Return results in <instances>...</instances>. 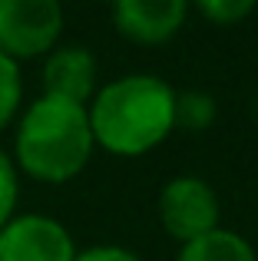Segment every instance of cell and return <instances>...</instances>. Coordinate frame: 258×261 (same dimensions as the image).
I'll return each mask as SVG.
<instances>
[{
	"label": "cell",
	"mask_w": 258,
	"mask_h": 261,
	"mask_svg": "<svg viewBox=\"0 0 258 261\" xmlns=\"http://www.w3.org/2000/svg\"><path fill=\"white\" fill-rule=\"evenodd\" d=\"M86 116L96 149L136 159L175 133V89L156 73H126L96 89Z\"/></svg>",
	"instance_id": "1"
},
{
	"label": "cell",
	"mask_w": 258,
	"mask_h": 261,
	"mask_svg": "<svg viewBox=\"0 0 258 261\" xmlns=\"http://www.w3.org/2000/svg\"><path fill=\"white\" fill-rule=\"evenodd\" d=\"M23 109V73L13 60L0 53V133L10 126Z\"/></svg>",
	"instance_id": "10"
},
{
	"label": "cell",
	"mask_w": 258,
	"mask_h": 261,
	"mask_svg": "<svg viewBox=\"0 0 258 261\" xmlns=\"http://www.w3.org/2000/svg\"><path fill=\"white\" fill-rule=\"evenodd\" d=\"M17 202H20V172L13 166L10 152L0 146V228L17 215Z\"/></svg>",
	"instance_id": "11"
},
{
	"label": "cell",
	"mask_w": 258,
	"mask_h": 261,
	"mask_svg": "<svg viewBox=\"0 0 258 261\" xmlns=\"http://www.w3.org/2000/svg\"><path fill=\"white\" fill-rule=\"evenodd\" d=\"M175 261H258L252 242L232 228H215L195 242L182 245Z\"/></svg>",
	"instance_id": "8"
},
{
	"label": "cell",
	"mask_w": 258,
	"mask_h": 261,
	"mask_svg": "<svg viewBox=\"0 0 258 261\" xmlns=\"http://www.w3.org/2000/svg\"><path fill=\"white\" fill-rule=\"evenodd\" d=\"M73 261H142L136 251L123 248V245H93V248L76 251Z\"/></svg>",
	"instance_id": "13"
},
{
	"label": "cell",
	"mask_w": 258,
	"mask_h": 261,
	"mask_svg": "<svg viewBox=\"0 0 258 261\" xmlns=\"http://www.w3.org/2000/svg\"><path fill=\"white\" fill-rule=\"evenodd\" d=\"M252 13H255L252 0H202L199 4V17H205L215 27H235Z\"/></svg>",
	"instance_id": "12"
},
{
	"label": "cell",
	"mask_w": 258,
	"mask_h": 261,
	"mask_svg": "<svg viewBox=\"0 0 258 261\" xmlns=\"http://www.w3.org/2000/svg\"><path fill=\"white\" fill-rule=\"evenodd\" d=\"M63 37V7L57 0H0V53L13 63L46 57Z\"/></svg>",
	"instance_id": "3"
},
{
	"label": "cell",
	"mask_w": 258,
	"mask_h": 261,
	"mask_svg": "<svg viewBox=\"0 0 258 261\" xmlns=\"http://www.w3.org/2000/svg\"><path fill=\"white\" fill-rule=\"evenodd\" d=\"M215 122V99L202 89H182L175 93V129L186 133H205Z\"/></svg>",
	"instance_id": "9"
},
{
	"label": "cell",
	"mask_w": 258,
	"mask_h": 261,
	"mask_svg": "<svg viewBox=\"0 0 258 261\" xmlns=\"http://www.w3.org/2000/svg\"><path fill=\"white\" fill-rule=\"evenodd\" d=\"M186 0H116L110 7L113 30L139 46L169 43L186 27Z\"/></svg>",
	"instance_id": "6"
},
{
	"label": "cell",
	"mask_w": 258,
	"mask_h": 261,
	"mask_svg": "<svg viewBox=\"0 0 258 261\" xmlns=\"http://www.w3.org/2000/svg\"><path fill=\"white\" fill-rule=\"evenodd\" d=\"M99 89V63L90 46L60 43L43 57V96L90 106Z\"/></svg>",
	"instance_id": "7"
},
{
	"label": "cell",
	"mask_w": 258,
	"mask_h": 261,
	"mask_svg": "<svg viewBox=\"0 0 258 261\" xmlns=\"http://www.w3.org/2000/svg\"><path fill=\"white\" fill-rule=\"evenodd\" d=\"M93 129L86 106L40 93L20 109L13 133V166L20 175L43 185L73 182L93 159Z\"/></svg>",
	"instance_id": "2"
},
{
	"label": "cell",
	"mask_w": 258,
	"mask_h": 261,
	"mask_svg": "<svg viewBox=\"0 0 258 261\" xmlns=\"http://www.w3.org/2000/svg\"><path fill=\"white\" fill-rule=\"evenodd\" d=\"M73 231L43 212H17L0 228V261H73Z\"/></svg>",
	"instance_id": "5"
},
{
	"label": "cell",
	"mask_w": 258,
	"mask_h": 261,
	"mask_svg": "<svg viewBox=\"0 0 258 261\" xmlns=\"http://www.w3.org/2000/svg\"><path fill=\"white\" fill-rule=\"evenodd\" d=\"M159 225L172 242H179V248L222 228L219 192L202 175L169 178L159 192Z\"/></svg>",
	"instance_id": "4"
},
{
	"label": "cell",
	"mask_w": 258,
	"mask_h": 261,
	"mask_svg": "<svg viewBox=\"0 0 258 261\" xmlns=\"http://www.w3.org/2000/svg\"><path fill=\"white\" fill-rule=\"evenodd\" d=\"M252 113H255V122H258V96H255V102H252Z\"/></svg>",
	"instance_id": "14"
}]
</instances>
